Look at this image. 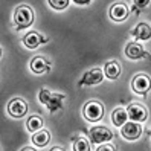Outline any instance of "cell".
I'll return each mask as SVG.
<instances>
[{
    "instance_id": "6da1fadb",
    "label": "cell",
    "mask_w": 151,
    "mask_h": 151,
    "mask_svg": "<svg viewBox=\"0 0 151 151\" xmlns=\"http://www.w3.org/2000/svg\"><path fill=\"white\" fill-rule=\"evenodd\" d=\"M38 99H40V102L46 104L47 109L54 113V111H57V110L61 109L63 101H64V96H63V95L52 93V92L46 90V88H43V90L40 92V95H38Z\"/></svg>"
},
{
    "instance_id": "7a4b0ae2",
    "label": "cell",
    "mask_w": 151,
    "mask_h": 151,
    "mask_svg": "<svg viewBox=\"0 0 151 151\" xmlns=\"http://www.w3.org/2000/svg\"><path fill=\"white\" fill-rule=\"evenodd\" d=\"M14 22L17 24V28H28L34 22V12L29 6L22 5L15 9L14 12Z\"/></svg>"
},
{
    "instance_id": "3957f363",
    "label": "cell",
    "mask_w": 151,
    "mask_h": 151,
    "mask_svg": "<svg viewBox=\"0 0 151 151\" xmlns=\"http://www.w3.org/2000/svg\"><path fill=\"white\" fill-rule=\"evenodd\" d=\"M84 116H86L87 121H92V122L99 121L104 116V107H102V104L96 102V101L87 102L86 107H84Z\"/></svg>"
},
{
    "instance_id": "277c9868",
    "label": "cell",
    "mask_w": 151,
    "mask_h": 151,
    "mask_svg": "<svg viewBox=\"0 0 151 151\" xmlns=\"http://www.w3.org/2000/svg\"><path fill=\"white\" fill-rule=\"evenodd\" d=\"M113 139V133L105 127H95L90 130V142L93 144H102Z\"/></svg>"
},
{
    "instance_id": "5b68a950",
    "label": "cell",
    "mask_w": 151,
    "mask_h": 151,
    "mask_svg": "<svg viewBox=\"0 0 151 151\" xmlns=\"http://www.w3.org/2000/svg\"><path fill=\"white\" fill-rule=\"evenodd\" d=\"M127 114H128V118L133 122H137V124L147 121V118H148L147 109L144 107V105H140V104H131L128 107V110H127Z\"/></svg>"
},
{
    "instance_id": "8992f818",
    "label": "cell",
    "mask_w": 151,
    "mask_h": 151,
    "mask_svg": "<svg viewBox=\"0 0 151 151\" xmlns=\"http://www.w3.org/2000/svg\"><path fill=\"white\" fill-rule=\"evenodd\" d=\"M133 90L139 95H145L150 88H151V79L147 75H136L133 78Z\"/></svg>"
},
{
    "instance_id": "52a82bcc",
    "label": "cell",
    "mask_w": 151,
    "mask_h": 151,
    "mask_svg": "<svg viewBox=\"0 0 151 151\" xmlns=\"http://www.w3.org/2000/svg\"><path fill=\"white\" fill-rule=\"evenodd\" d=\"M8 111H9V114L14 118H22L26 114V111H28V105H26V102L23 99H20V98H14L9 102V105H8Z\"/></svg>"
},
{
    "instance_id": "ba28073f",
    "label": "cell",
    "mask_w": 151,
    "mask_h": 151,
    "mask_svg": "<svg viewBox=\"0 0 151 151\" xmlns=\"http://www.w3.org/2000/svg\"><path fill=\"white\" fill-rule=\"evenodd\" d=\"M142 134V127L137 122H127L122 125V136L128 140H134Z\"/></svg>"
},
{
    "instance_id": "9c48e42d",
    "label": "cell",
    "mask_w": 151,
    "mask_h": 151,
    "mask_svg": "<svg viewBox=\"0 0 151 151\" xmlns=\"http://www.w3.org/2000/svg\"><path fill=\"white\" fill-rule=\"evenodd\" d=\"M125 55L128 58H131V60H139V58L147 57V52L144 50V47H142L139 43L131 41V43L127 44V47H125Z\"/></svg>"
},
{
    "instance_id": "30bf717a",
    "label": "cell",
    "mask_w": 151,
    "mask_h": 151,
    "mask_svg": "<svg viewBox=\"0 0 151 151\" xmlns=\"http://www.w3.org/2000/svg\"><path fill=\"white\" fill-rule=\"evenodd\" d=\"M102 70L101 69H92L90 72H87L83 79H81V84L84 86H93V84H99L102 81Z\"/></svg>"
},
{
    "instance_id": "8fae6325",
    "label": "cell",
    "mask_w": 151,
    "mask_h": 151,
    "mask_svg": "<svg viewBox=\"0 0 151 151\" xmlns=\"http://www.w3.org/2000/svg\"><path fill=\"white\" fill-rule=\"evenodd\" d=\"M128 15V8L124 3H114L110 9V17L114 22H122L125 20Z\"/></svg>"
},
{
    "instance_id": "7c38bea8",
    "label": "cell",
    "mask_w": 151,
    "mask_h": 151,
    "mask_svg": "<svg viewBox=\"0 0 151 151\" xmlns=\"http://www.w3.org/2000/svg\"><path fill=\"white\" fill-rule=\"evenodd\" d=\"M131 34L134 35L137 40H148V38H151V28L147 23H139L136 28L131 31Z\"/></svg>"
},
{
    "instance_id": "4fadbf2b",
    "label": "cell",
    "mask_w": 151,
    "mask_h": 151,
    "mask_svg": "<svg viewBox=\"0 0 151 151\" xmlns=\"http://www.w3.org/2000/svg\"><path fill=\"white\" fill-rule=\"evenodd\" d=\"M23 41H24V46H26V47L34 49V47H37L40 43H44V38L41 37L38 32H29V34L24 37Z\"/></svg>"
},
{
    "instance_id": "5bb4252c",
    "label": "cell",
    "mask_w": 151,
    "mask_h": 151,
    "mask_svg": "<svg viewBox=\"0 0 151 151\" xmlns=\"http://www.w3.org/2000/svg\"><path fill=\"white\" fill-rule=\"evenodd\" d=\"M49 140H50V134L46 130H40L37 133H34V136H32V142L37 147H46L49 144Z\"/></svg>"
},
{
    "instance_id": "9a60e30c",
    "label": "cell",
    "mask_w": 151,
    "mask_h": 151,
    "mask_svg": "<svg viewBox=\"0 0 151 151\" xmlns=\"http://www.w3.org/2000/svg\"><path fill=\"white\" fill-rule=\"evenodd\" d=\"M104 73L107 78L110 79H116L121 73V66L118 61H110V63L105 64V69H104Z\"/></svg>"
},
{
    "instance_id": "2e32d148",
    "label": "cell",
    "mask_w": 151,
    "mask_h": 151,
    "mask_svg": "<svg viewBox=\"0 0 151 151\" xmlns=\"http://www.w3.org/2000/svg\"><path fill=\"white\" fill-rule=\"evenodd\" d=\"M31 69H32V72H35V73H44V72L49 69V64H47V61L44 60V58L37 57V58L32 60Z\"/></svg>"
},
{
    "instance_id": "e0dca14e",
    "label": "cell",
    "mask_w": 151,
    "mask_h": 151,
    "mask_svg": "<svg viewBox=\"0 0 151 151\" xmlns=\"http://www.w3.org/2000/svg\"><path fill=\"white\" fill-rule=\"evenodd\" d=\"M127 118H128V114L124 109H118L111 113V122L118 127H122L124 124H127Z\"/></svg>"
},
{
    "instance_id": "ac0fdd59",
    "label": "cell",
    "mask_w": 151,
    "mask_h": 151,
    "mask_svg": "<svg viewBox=\"0 0 151 151\" xmlns=\"http://www.w3.org/2000/svg\"><path fill=\"white\" fill-rule=\"evenodd\" d=\"M43 127V119L40 116H37V114H32V116H29L28 122H26V128H28L29 131L32 133H37L40 131Z\"/></svg>"
},
{
    "instance_id": "d6986e66",
    "label": "cell",
    "mask_w": 151,
    "mask_h": 151,
    "mask_svg": "<svg viewBox=\"0 0 151 151\" xmlns=\"http://www.w3.org/2000/svg\"><path fill=\"white\" fill-rule=\"evenodd\" d=\"M73 151H90V144L84 137H78L73 144Z\"/></svg>"
},
{
    "instance_id": "ffe728a7",
    "label": "cell",
    "mask_w": 151,
    "mask_h": 151,
    "mask_svg": "<svg viewBox=\"0 0 151 151\" xmlns=\"http://www.w3.org/2000/svg\"><path fill=\"white\" fill-rule=\"evenodd\" d=\"M49 5L55 9H64V8H67L69 2L67 0H49Z\"/></svg>"
},
{
    "instance_id": "44dd1931",
    "label": "cell",
    "mask_w": 151,
    "mask_h": 151,
    "mask_svg": "<svg viewBox=\"0 0 151 151\" xmlns=\"http://www.w3.org/2000/svg\"><path fill=\"white\" fill-rule=\"evenodd\" d=\"M96 151H116V148H114L113 145H110V144H104V145H101L99 148H98Z\"/></svg>"
},
{
    "instance_id": "7402d4cb",
    "label": "cell",
    "mask_w": 151,
    "mask_h": 151,
    "mask_svg": "<svg viewBox=\"0 0 151 151\" xmlns=\"http://www.w3.org/2000/svg\"><path fill=\"white\" fill-rule=\"evenodd\" d=\"M134 5H136L137 8H144L145 5H148V0H145V2H134Z\"/></svg>"
},
{
    "instance_id": "603a6c76",
    "label": "cell",
    "mask_w": 151,
    "mask_h": 151,
    "mask_svg": "<svg viewBox=\"0 0 151 151\" xmlns=\"http://www.w3.org/2000/svg\"><path fill=\"white\" fill-rule=\"evenodd\" d=\"M22 151H35V150H34V148H29V147H26V148H23Z\"/></svg>"
},
{
    "instance_id": "cb8c5ba5",
    "label": "cell",
    "mask_w": 151,
    "mask_h": 151,
    "mask_svg": "<svg viewBox=\"0 0 151 151\" xmlns=\"http://www.w3.org/2000/svg\"><path fill=\"white\" fill-rule=\"evenodd\" d=\"M50 151H63V150H61V148H52Z\"/></svg>"
},
{
    "instance_id": "d4e9b609",
    "label": "cell",
    "mask_w": 151,
    "mask_h": 151,
    "mask_svg": "<svg viewBox=\"0 0 151 151\" xmlns=\"http://www.w3.org/2000/svg\"><path fill=\"white\" fill-rule=\"evenodd\" d=\"M150 136H151V130H150Z\"/></svg>"
}]
</instances>
